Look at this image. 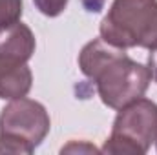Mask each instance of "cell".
Listing matches in <instances>:
<instances>
[{"label":"cell","mask_w":157,"mask_h":155,"mask_svg":"<svg viewBox=\"0 0 157 155\" xmlns=\"http://www.w3.org/2000/svg\"><path fill=\"white\" fill-rule=\"evenodd\" d=\"M157 141V104L150 99H137L119 110L112 135L102 153L143 155Z\"/></svg>","instance_id":"obj_4"},{"label":"cell","mask_w":157,"mask_h":155,"mask_svg":"<svg viewBox=\"0 0 157 155\" xmlns=\"http://www.w3.org/2000/svg\"><path fill=\"white\" fill-rule=\"evenodd\" d=\"M33 75L28 62L9 57H0V99H20L31 89Z\"/></svg>","instance_id":"obj_5"},{"label":"cell","mask_w":157,"mask_h":155,"mask_svg":"<svg viewBox=\"0 0 157 155\" xmlns=\"http://www.w3.org/2000/svg\"><path fill=\"white\" fill-rule=\"evenodd\" d=\"M22 17V0H0V28L18 22Z\"/></svg>","instance_id":"obj_7"},{"label":"cell","mask_w":157,"mask_h":155,"mask_svg":"<svg viewBox=\"0 0 157 155\" xmlns=\"http://www.w3.org/2000/svg\"><path fill=\"white\" fill-rule=\"evenodd\" d=\"M35 35L20 20L0 28V57L18 59L28 62L35 53Z\"/></svg>","instance_id":"obj_6"},{"label":"cell","mask_w":157,"mask_h":155,"mask_svg":"<svg viewBox=\"0 0 157 155\" xmlns=\"http://www.w3.org/2000/svg\"><path fill=\"white\" fill-rule=\"evenodd\" d=\"M73 150H78V152H82V150H86V152H97V148H93V146H90V144L78 146L77 142H71V144H68L66 148H62V153H64V152H73Z\"/></svg>","instance_id":"obj_9"},{"label":"cell","mask_w":157,"mask_h":155,"mask_svg":"<svg viewBox=\"0 0 157 155\" xmlns=\"http://www.w3.org/2000/svg\"><path fill=\"white\" fill-rule=\"evenodd\" d=\"M99 31L104 42L121 49L157 51V0H113Z\"/></svg>","instance_id":"obj_2"},{"label":"cell","mask_w":157,"mask_h":155,"mask_svg":"<svg viewBox=\"0 0 157 155\" xmlns=\"http://www.w3.org/2000/svg\"><path fill=\"white\" fill-rule=\"evenodd\" d=\"M33 2H35L37 9L42 15H46V17H59L66 9L70 0H33Z\"/></svg>","instance_id":"obj_8"},{"label":"cell","mask_w":157,"mask_h":155,"mask_svg":"<svg viewBox=\"0 0 157 155\" xmlns=\"http://www.w3.org/2000/svg\"><path fill=\"white\" fill-rule=\"evenodd\" d=\"M46 108L33 99H13L0 113V153L29 155L49 133Z\"/></svg>","instance_id":"obj_3"},{"label":"cell","mask_w":157,"mask_h":155,"mask_svg":"<svg viewBox=\"0 0 157 155\" xmlns=\"http://www.w3.org/2000/svg\"><path fill=\"white\" fill-rule=\"evenodd\" d=\"M78 68L95 82L101 100L117 112L141 99L154 78L150 66L132 60L126 49L115 47L102 39L91 40L82 47Z\"/></svg>","instance_id":"obj_1"},{"label":"cell","mask_w":157,"mask_h":155,"mask_svg":"<svg viewBox=\"0 0 157 155\" xmlns=\"http://www.w3.org/2000/svg\"><path fill=\"white\" fill-rule=\"evenodd\" d=\"M155 142H157V141H155Z\"/></svg>","instance_id":"obj_11"},{"label":"cell","mask_w":157,"mask_h":155,"mask_svg":"<svg viewBox=\"0 0 157 155\" xmlns=\"http://www.w3.org/2000/svg\"><path fill=\"white\" fill-rule=\"evenodd\" d=\"M148 66L152 70V75L157 82V51H150V57H148Z\"/></svg>","instance_id":"obj_10"}]
</instances>
